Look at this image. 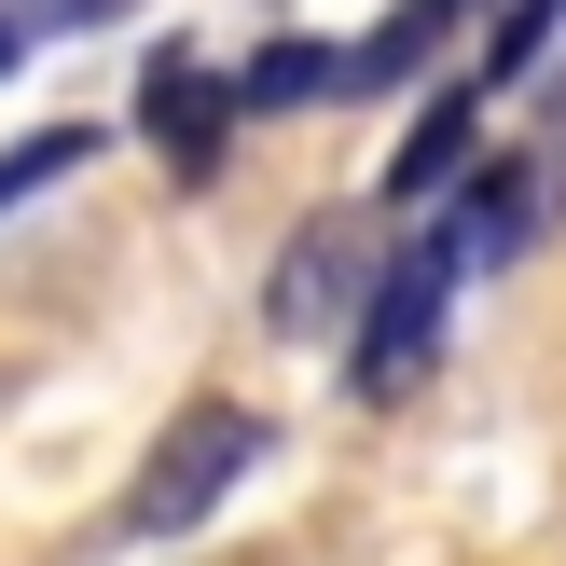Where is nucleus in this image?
<instances>
[{"mask_svg":"<svg viewBox=\"0 0 566 566\" xmlns=\"http://www.w3.org/2000/svg\"><path fill=\"white\" fill-rule=\"evenodd\" d=\"M249 470H263V415H249V401H193L180 429L138 457V484H125V539H193V525H208Z\"/></svg>","mask_w":566,"mask_h":566,"instance_id":"3","label":"nucleus"},{"mask_svg":"<svg viewBox=\"0 0 566 566\" xmlns=\"http://www.w3.org/2000/svg\"><path fill=\"white\" fill-rule=\"evenodd\" d=\"M457 14H484V0H387V28H359V42H346V55H359V97H374V83H401V70H429Z\"/></svg>","mask_w":566,"mask_h":566,"instance_id":"7","label":"nucleus"},{"mask_svg":"<svg viewBox=\"0 0 566 566\" xmlns=\"http://www.w3.org/2000/svg\"><path fill=\"white\" fill-rule=\"evenodd\" d=\"M387 235H401L387 208H318L291 249H276V276H263V332H276V346L359 332V318H374V276H387Z\"/></svg>","mask_w":566,"mask_h":566,"instance_id":"2","label":"nucleus"},{"mask_svg":"<svg viewBox=\"0 0 566 566\" xmlns=\"http://www.w3.org/2000/svg\"><path fill=\"white\" fill-rule=\"evenodd\" d=\"M235 70H193V55H153L138 70V138H153L180 180H221V153H235Z\"/></svg>","mask_w":566,"mask_h":566,"instance_id":"4","label":"nucleus"},{"mask_svg":"<svg viewBox=\"0 0 566 566\" xmlns=\"http://www.w3.org/2000/svg\"><path fill=\"white\" fill-rule=\"evenodd\" d=\"M484 263L470 249V221L457 208H415L401 221V263L374 276V318H359V346H346V387L359 401H401L415 374H429V346H442V304H457V276Z\"/></svg>","mask_w":566,"mask_h":566,"instance_id":"1","label":"nucleus"},{"mask_svg":"<svg viewBox=\"0 0 566 566\" xmlns=\"http://www.w3.org/2000/svg\"><path fill=\"white\" fill-rule=\"evenodd\" d=\"M470 138H484V83H442L429 111H415V138L387 153V180H374V208L387 221H415V208H442V193L470 180Z\"/></svg>","mask_w":566,"mask_h":566,"instance_id":"5","label":"nucleus"},{"mask_svg":"<svg viewBox=\"0 0 566 566\" xmlns=\"http://www.w3.org/2000/svg\"><path fill=\"white\" fill-rule=\"evenodd\" d=\"M14 55H28V14H14V0H0V70H14Z\"/></svg>","mask_w":566,"mask_h":566,"instance_id":"10","label":"nucleus"},{"mask_svg":"<svg viewBox=\"0 0 566 566\" xmlns=\"http://www.w3.org/2000/svg\"><path fill=\"white\" fill-rule=\"evenodd\" d=\"M83 166H97V125H28L14 153H0V221L42 208V193H55V180H83Z\"/></svg>","mask_w":566,"mask_h":566,"instance_id":"8","label":"nucleus"},{"mask_svg":"<svg viewBox=\"0 0 566 566\" xmlns=\"http://www.w3.org/2000/svg\"><path fill=\"white\" fill-rule=\"evenodd\" d=\"M235 97L249 111H318V97H359V55L346 42H263L235 70Z\"/></svg>","mask_w":566,"mask_h":566,"instance_id":"6","label":"nucleus"},{"mask_svg":"<svg viewBox=\"0 0 566 566\" xmlns=\"http://www.w3.org/2000/svg\"><path fill=\"white\" fill-rule=\"evenodd\" d=\"M553 28H566V0H512V14H497V42H484V83H525Z\"/></svg>","mask_w":566,"mask_h":566,"instance_id":"9","label":"nucleus"}]
</instances>
